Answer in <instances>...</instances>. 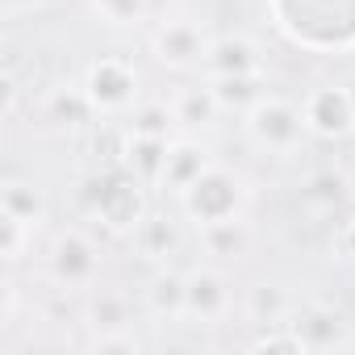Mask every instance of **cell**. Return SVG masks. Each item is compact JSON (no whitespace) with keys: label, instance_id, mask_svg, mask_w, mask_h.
Segmentation results:
<instances>
[{"label":"cell","instance_id":"obj_26","mask_svg":"<svg viewBox=\"0 0 355 355\" xmlns=\"http://www.w3.org/2000/svg\"><path fill=\"white\" fill-rule=\"evenodd\" d=\"M251 351H305V343L297 338V330L288 322H280V326H259Z\"/></svg>","mask_w":355,"mask_h":355},{"label":"cell","instance_id":"obj_24","mask_svg":"<svg viewBox=\"0 0 355 355\" xmlns=\"http://www.w3.org/2000/svg\"><path fill=\"white\" fill-rule=\"evenodd\" d=\"M305 197H309L313 205H322V209L347 201V175H338V171H318L313 180L305 184Z\"/></svg>","mask_w":355,"mask_h":355},{"label":"cell","instance_id":"obj_17","mask_svg":"<svg viewBox=\"0 0 355 355\" xmlns=\"http://www.w3.org/2000/svg\"><path fill=\"white\" fill-rule=\"evenodd\" d=\"M293 305H297L293 293L284 284H276V280L251 284L247 288V301H243V309H247V318L255 326H280V322H288L293 318Z\"/></svg>","mask_w":355,"mask_h":355},{"label":"cell","instance_id":"obj_30","mask_svg":"<svg viewBox=\"0 0 355 355\" xmlns=\"http://www.w3.org/2000/svg\"><path fill=\"white\" fill-rule=\"evenodd\" d=\"M338 247H343V255L355 263V214L343 222V230H338Z\"/></svg>","mask_w":355,"mask_h":355},{"label":"cell","instance_id":"obj_22","mask_svg":"<svg viewBox=\"0 0 355 355\" xmlns=\"http://www.w3.org/2000/svg\"><path fill=\"white\" fill-rule=\"evenodd\" d=\"M155 9V0H92L96 21L113 26V30H134L146 21V13Z\"/></svg>","mask_w":355,"mask_h":355},{"label":"cell","instance_id":"obj_19","mask_svg":"<svg viewBox=\"0 0 355 355\" xmlns=\"http://www.w3.org/2000/svg\"><path fill=\"white\" fill-rule=\"evenodd\" d=\"M209 88H214L222 113H247L251 105H259L268 96L263 71H255V76H218V80H209Z\"/></svg>","mask_w":355,"mask_h":355},{"label":"cell","instance_id":"obj_8","mask_svg":"<svg viewBox=\"0 0 355 355\" xmlns=\"http://www.w3.org/2000/svg\"><path fill=\"white\" fill-rule=\"evenodd\" d=\"M189 276V305H184V318L197 322V326H218L230 318V305H234V293H230V280L218 272V268H193L184 272Z\"/></svg>","mask_w":355,"mask_h":355},{"label":"cell","instance_id":"obj_28","mask_svg":"<svg viewBox=\"0 0 355 355\" xmlns=\"http://www.w3.org/2000/svg\"><path fill=\"white\" fill-rule=\"evenodd\" d=\"M5 309H0V326H13V318H17V284H13V276H5Z\"/></svg>","mask_w":355,"mask_h":355},{"label":"cell","instance_id":"obj_12","mask_svg":"<svg viewBox=\"0 0 355 355\" xmlns=\"http://www.w3.org/2000/svg\"><path fill=\"white\" fill-rule=\"evenodd\" d=\"M167 150L171 138H155V134H125L121 138V167H130L142 184H159L163 167H167Z\"/></svg>","mask_w":355,"mask_h":355},{"label":"cell","instance_id":"obj_2","mask_svg":"<svg viewBox=\"0 0 355 355\" xmlns=\"http://www.w3.org/2000/svg\"><path fill=\"white\" fill-rule=\"evenodd\" d=\"M150 184H142L130 167H113L92 184V214L109 234H134V226L150 214Z\"/></svg>","mask_w":355,"mask_h":355},{"label":"cell","instance_id":"obj_1","mask_svg":"<svg viewBox=\"0 0 355 355\" xmlns=\"http://www.w3.org/2000/svg\"><path fill=\"white\" fill-rule=\"evenodd\" d=\"M180 209L184 218L201 230V226H214V222H226V218H243V205H247V184H243V175L214 163L201 180H193L180 197Z\"/></svg>","mask_w":355,"mask_h":355},{"label":"cell","instance_id":"obj_9","mask_svg":"<svg viewBox=\"0 0 355 355\" xmlns=\"http://www.w3.org/2000/svg\"><path fill=\"white\" fill-rule=\"evenodd\" d=\"M288 326L297 330V338L305 343V351H330V347H338L347 338L343 313L334 305H326V301H301V305H293Z\"/></svg>","mask_w":355,"mask_h":355},{"label":"cell","instance_id":"obj_31","mask_svg":"<svg viewBox=\"0 0 355 355\" xmlns=\"http://www.w3.org/2000/svg\"><path fill=\"white\" fill-rule=\"evenodd\" d=\"M5 117H13V109H17V84H13V76H5Z\"/></svg>","mask_w":355,"mask_h":355},{"label":"cell","instance_id":"obj_20","mask_svg":"<svg viewBox=\"0 0 355 355\" xmlns=\"http://www.w3.org/2000/svg\"><path fill=\"white\" fill-rule=\"evenodd\" d=\"M0 209H9L13 218L30 222L34 230L46 222V197L34 184H26V180H5L0 184Z\"/></svg>","mask_w":355,"mask_h":355},{"label":"cell","instance_id":"obj_21","mask_svg":"<svg viewBox=\"0 0 355 355\" xmlns=\"http://www.w3.org/2000/svg\"><path fill=\"white\" fill-rule=\"evenodd\" d=\"M92 101L84 96V88H59L46 96V121H55L59 130H80L92 117Z\"/></svg>","mask_w":355,"mask_h":355},{"label":"cell","instance_id":"obj_4","mask_svg":"<svg viewBox=\"0 0 355 355\" xmlns=\"http://www.w3.org/2000/svg\"><path fill=\"white\" fill-rule=\"evenodd\" d=\"M84 96L92 101L96 113L113 117V113H125L134 109L138 101V67L121 55H101L84 67Z\"/></svg>","mask_w":355,"mask_h":355},{"label":"cell","instance_id":"obj_18","mask_svg":"<svg viewBox=\"0 0 355 355\" xmlns=\"http://www.w3.org/2000/svg\"><path fill=\"white\" fill-rule=\"evenodd\" d=\"M84 326H88V334L130 330V297L117 288H92L84 301Z\"/></svg>","mask_w":355,"mask_h":355},{"label":"cell","instance_id":"obj_27","mask_svg":"<svg viewBox=\"0 0 355 355\" xmlns=\"http://www.w3.org/2000/svg\"><path fill=\"white\" fill-rule=\"evenodd\" d=\"M88 351H96V355H138L142 351V343L130 334V330H109V334H88Z\"/></svg>","mask_w":355,"mask_h":355},{"label":"cell","instance_id":"obj_6","mask_svg":"<svg viewBox=\"0 0 355 355\" xmlns=\"http://www.w3.org/2000/svg\"><path fill=\"white\" fill-rule=\"evenodd\" d=\"M46 272L59 288H92L96 276H101V255H96V243L84 234V230H59L51 251H46Z\"/></svg>","mask_w":355,"mask_h":355},{"label":"cell","instance_id":"obj_3","mask_svg":"<svg viewBox=\"0 0 355 355\" xmlns=\"http://www.w3.org/2000/svg\"><path fill=\"white\" fill-rule=\"evenodd\" d=\"M243 130H247V138L259 150H272V155H293L301 146V138L309 134L305 130V113L293 101L272 96V92L243 113Z\"/></svg>","mask_w":355,"mask_h":355},{"label":"cell","instance_id":"obj_15","mask_svg":"<svg viewBox=\"0 0 355 355\" xmlns=\"http://www.w3.org/2000/svg\"><path fill=\"white\" fill-rule=\"evenodd\" d=\"M167 105H171L175 125H180V130H209V125L222 117V105H218L209 80H205V84H184V88H175V96H171Z\"/></svg>","mask_w":355,"mask_h":355},{"label":"cell","instance_id":"obj_29","mask_svg":"<svg viewBox=\"0 0 355 355\" xmlns=\"http://www.w3.org/2000/svg\"><path fill=\"white\" fill-rule=\"evenodd\" d=\"M38 5H42V0H0V13H5V17L13 21V17H26V13H34Z\"/></svg>","mask_w":355,"mask_h":355},{"label":"cell","instance_id":"obj_23","mask_svg":"<svg viewBox=\"0 0 355 355\" xmlns=\"http://www.w3.org/2000/svg\"><path fill=\"white\" fill-rule=\"evenodd\" d=\"M30 243H34V226L21 222V218H13L9 209H0V259H5V268L21 263V255L30 251Z\"/></svg>","mask_w":355,"mask_h":355},{"label":"cell","instance_id":"obj_10","mask_svg":"<svg viewBox=\"0 0 355 355\" xmlns=\"http://www.w3.org/2000/svg\"><path fill=\"white\" fill-rule=\"evenodd\" d=\"M214 150L197 138H171V150H167V167H163V180L159 189H167L171 197H180L193 180H201V175L214 167Z\"/></svg>","mask_w":355,"mask_h":355},{"label":"cell","instance_id":"obj_25","mask_svg":"<svg viewBox=\"0 0 355 355\" xmlns=\"http://www.w3.org/2000/svg\"><path fill=\"white\" fill-rule=\"evenodd\" d=\"M171 125H175L171 105H142V109L134 113V121H130V130H134V134H155V138H167V134H171Z\"/></svg>","mask_w":355,"mask_h":355},{"label":"cell","instance_id":"obj_14","mask_svg":"<svg viewBox=\"0 0 355 355\" xmlns=\"http://www.w3.org/2000/svg\"><path fill=\"white\" fill-rule=\"evenodd\" d=\"M134 251H138V259H146V263H167L175 251H180V226H175L167 214H146L138 226H134Z\"/></svg>","mask_w":355,"mask_h":355},{"label":"cell","instance_id":"obj_7","mask_svg":"<svg viewBox=\"0 0 355 355\" xmlns=\"http://www.w3.org/2000/svg\"><path fill=\"white\" fill-rule=\"evenodd\" d=\"M301 113H305V130L313 138H322V142H343V138L355 134V105H351L343 84L338 88L334 84L330 88H313L305 96Z\"/></svg>","mask_w":355,"mask_h":355},{"label":"cell","instance_id":"obj_11","mask_svg":"<svg viewBox=\"0 0 355 355\" xmlns=\"http://www.w3.org/2000/svg\"><path fill=\"white\" fill-rule=\"evenodd\" d=\"M263 71V55H259V42L247 38V34H222L209 42V55H205V76L218 80V76H255Z\"/></svg>","mask_w":355,"mask_h":355},{"label":"cell","instance_id":"obj_5","mask_svg":"<svg viewBox=\"0 0 355 355\" xmlns=\"http://www.w3.org/2000/svg\"><path fill=\"white\" fill-rule=\"evenodd\" d=\"M209 42L214 38L201 30V21H193V17H167L150 34V55L167 71H205Z\"/></svg>","mask_w":355,"mask_h":355},{"label":"cell","instance_id":"obj_16","mask_svg":"<svg viewBox=\"0 0 355 355\" xmlns=\"http://www.w3.org/2000/svg\"><path fill=\"white\" fill-rule=\"evenodd\" d=\"M201 247H205V255L234 263V259H247V255H251L255 234H251V226H247L243 218H226V222L201 226Z\"/></svg>","mask_w":355,"mask_h":355},{"label":"cell","instance_id":"obj_13","mask_svg":"<svg viewBox=\"0 0 355 355\" xmlns=\"http://www.w3.org/2000/svg\"><path fill=\"white\" fill-rule=\"evenodd\" d=\"M142 301H146V309H150L159 322H180V318H184V305H189V276L171 272V268H159V272L146 280Z\"/></svg>","mask_w":355,"mask_h":355},{"label":"cell","instance_id":"obj_32","mask_svg":"<svg viewBox=\"0 0 355 355\" xmlns=\"http://www.w3.org/2000/svg\"><path fill=\"white\" fill-rule=\"evenodd\" d=\"M343 88H347V96H351V105H355V76H351V80H347Z\"/></svg>","mask_w":355,"mask_h":355}]
</instances>
